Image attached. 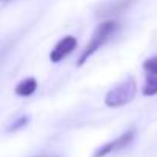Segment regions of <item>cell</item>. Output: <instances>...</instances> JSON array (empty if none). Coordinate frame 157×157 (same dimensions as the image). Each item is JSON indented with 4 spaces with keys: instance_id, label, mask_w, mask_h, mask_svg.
Listing matches in <instances>:
<instances>
[{
    "instance_id": "6da1fadb",
    "label": "cell",
    "mask_w": 157,
    "mask_h": 157,
    "mask_svg": "<svg viewBox=\"0 0 157 157\" xmlns=\"http://www.w3.org/2000/svg\"><path fill=\"white\" fill-rule=\"evenodd\" d=\"M117 28H119V23L114 22V20H106V22L100 23V25L96 28V31H94V34H93L90 43L86 45V48L83 49V52L80 54V57H78L77 66H82L96 51H99V49L106 43V40L117 31Z\"/></svg>"
},
{
    "instance_id": "7a4b0ae2",
    "label": "cell",
    "mask_w": 157,
    "mask_h": 157,
    "mask_svg": "<svg viewBox=\"0 0 157 157\" xmlns=\"http://www.w3.org/2000/svg\"><path fill=\"white\" fill-rule=\"evenodd\" d=\"M137 93V85L134 78H126L125 82L119 83L116 88H113L111 91H108L106 97H105V103L109 108H119L123 106L126 103H129L134 96Z\"/></svg>"
},
{
    "instance_id": "3957f363",
    "label": "cell",
    "mask_w": 157,
    "mask_h": 157,
    "mask_svg": "<svg viewBox=\"0 0 157 157\" xmlns=\"http://www.w3.org/2000/svg\"><path fill=\"white\" fill-rule=\"evenodd\" d=\"M132 139H134V131H128V132L119 136L116 140L102 145V146L94 152L93 157H105V155H108V154H111V152H114V151H119V149L128 146V145L132 142Z\"/></svg>"
},
{
    "instance_id": "277c9868",
    "label": "cell",
    "mask_w": 157,
    "mask_h": 157,
    "mask_svg": "<svg viewBox=\"0 0 157 157\" xmlns=\"http://www.w3.org/2000/svg\"><path fill=\"white\" fill-rule=\"evenodd\" d=\"M75 46H77V40H75V37H72V36H66V37H63L57 45H56V48L51 51V60L54 62V63H57V62H60L62 59H65L68 54H71L74 49H75Z\"/></svg>"
},
{
    "instance_id": "5b68a950",
    "label": "cell",
    "mask_w": 157,
    "mask_h": 157,
    "mask_svg": "<svg viewBox=\"0 0 157 157\" xmlns=\"http://www.w3.org/2000/svg\"><path fill=\"white\" fill-rule=\"evenodd\" d=\"M134 3V0H116L113 3H108L105 5L100 13H97V16L100 17H106V16H116V14H120L123 11H126L131 5Z\"/></svg>"
},
{
    "instance_id": "8992f818",
    "label": "cell",
    "mask_w": 157,
    "mask_h": 157,
    "mask_svg": "<svg viewBox=\"0 0 157 157\" xmlns=\"http://www.w3.org/2000/svg\"><path fill=\"white\" fill-rule=\"evenodd\" d=\"M36 90H37L36 78L29 77V78H25L23 82H20V83L16 86V94H17V96H22V97H28V96L34 94Z\"/></svg>"
},
{
    "instance_id": "52a82bcc",
    "label": "cell",
    "mask_w": 157,
    "mask_h": 157,
    "mask_svg": "<svg viewBox=\"0 0 157 157\" xmlns=\"http://www.w3.org/2000/svg\"><path fill=\"white\" fill-rule=\"evenodd\" d=\"M157 94V75L149 77L145 86H143V96H155Z\"/></svg>"
},
{
    "instance_id": "ba28073f",
    "label": "cell",
    "mask_w": 157,
    "mask_h": 157,
    "mask_svg": "<svg viewBox=\"0 0 157 157\" xmlns=\"http://www.w3.org/2000/svg\"><path fill=\"white\" fill-rule=\"evenodd\" d=\"M143 69L151 74V75H157V57H152V59H148L143 62Z\"/></svg>"
},
{
    "instance_id": "9c48e42d",
    "label": "cell",
    "mask_w": 157,
    "mask_h": 157,
    "mask_svg": "<svg viewBox=\"0 0 157 157\" xmlns=\"http://www.w3.org/2000/svg\"><path fill=\"white\" fill-rule=\"evenodd\" d=\"M28 122H29V119H28V117H20L19 120H16V122L8 128V131H13V132H14V131H19L20 128L26 126V125H28Z\"/></svg>"
}]
</instances>
